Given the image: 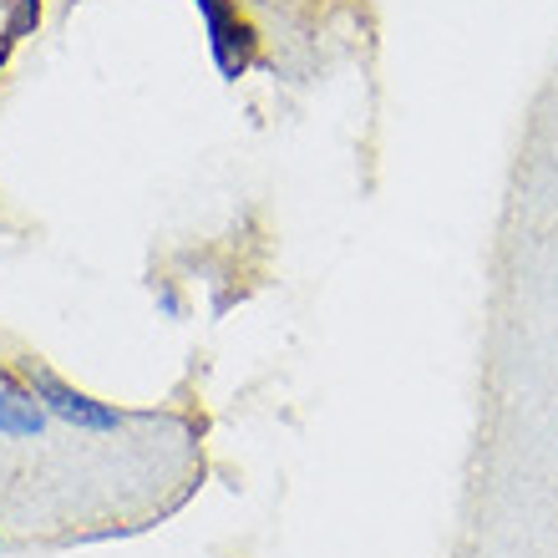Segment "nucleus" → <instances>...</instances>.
<instances>
[{"instance_id":"f257e3e1","label":"nucleus","mask_w":558,"mask_h":558,"mask_svg":"<svg viewBox=\"0 0 558 558\" xmlns=\"http://www.w3.org/2000/svg\"><path fill=\"white\" fill-rule=\"evenodd\" d=\"M198 15L208 26V51H214V66L223 76H244L250 72V57H254V31L250 21L239 15L234 0H193Z\"/></svg>"},{"instance_id":"20e7f679","label":"nucleus","mask_w":558,"mask_h":558,"mask_svg":"<svg viewBox=\"0 0 558 558\" xmlns=\"http://www.w3.org/2000/svg\"><path fill=\"white\" fill-rule=\"evenodd\" d=\"M36 21H41V0H15L11 21H5V46H0V57H5V51H11V46L21 41L31 26H36Z\"/></svg>"},{"instance_id":"f03ea898","label":"nucleus","mask_w":558,"mask_h":558,"mask_svg":"<svg viewBox=\"0 0 558 558\" xmlns=\"http://www.w3.org/2000/svg\"><path fill=\"white\" fill-rule=\"evenodd\" d=\"M31 397H36V407H46L51 416H61L66 426H76V432H112V426H122V416L112 412V407L92 401L87 391L66 386L61 376H51V371L31 366Z\"/></svg>"},{"instance_id":"7ed1b4c3","label":"nucleus","mask_w":558,"mask_h":558,"mask_svg":"<svg viewBox=\"0 0 558 558\" xmlns=\"http://www.w3.org/2000/svg\"><path fill=\"white\" fill-rule=\"evenodd\" d=\"M41 407L26 391H15L11 381H0V437H41Z\"/></svg>"}]
</instances>
